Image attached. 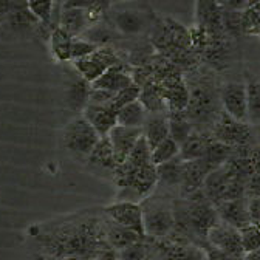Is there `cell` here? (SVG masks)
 Returning <instances> with one entry per match:
<instances>
[{"label":"cell","instance_id":"6da1fadb","mask_svg":"<svg viewBox=\"0 0 260 260\" xmlns=\"http://www.w3.org/2000/svg\"><path fill=\"white\" fill-rule=\"evenodd\" d=\"M31 237L42 246V252L54 258L81 257L93 260L109 248L104 239V214L81 212L63 220L29 228Z\"/></svg>","mask_w":260,"mask_h":260},{"label":"cell","instance_id":"7a4b0ae2","mask_svg":"<svg viewBox=\"0 0 260 260\" xmlns=\"http://www.w3.org/2000/svg\"><path fill=\"white\" fill-rule=\"evenodd\" d=\"M175 230L171 236L186 239L203 246L208 242V233L218 221L215 205H212L205 192H199L189 199H174Z\"/></svg>","mask_w":260,"mask_h":260},{"label":"cell","instance_id":"3957f363","mask_svg":"<svg viewBox=\"0 0 260 260\" xmlns=\"http://www.w3.org/2000/svg\"><path fill=\"white\" fill-rule=\"evenodd\" d=\"M186 85L189 88V104L184 113L193 125V130L205 132L206 125L212 127L221 113L220 88L215 87L211 75L203 73H193L192 84L186 82Z\"/></svg>","mask_w":260,"mask_h":260},{"label":"cell","instance_id":"277c9868","mask_svg":"<svg viewBox=\"0 0 260 260\" xmlns=\"http://www.w3.org/2000/svg\"><path fill=\"white\" fill-rule=\"evenodd\" d=\"M166 195L150 193L140 205L143 209L144 233L147 239L162 240L168 239L175 230L174 200H168Z\"/></svg>","mask_w":260,"mask_h":260},{"label":"cell","instance_id":"5b68a950","mask_svg":"<svg viewBox=\"0 0 260 260\" xmlns=\"http://www.w3.org/2000/svg\"><path fill=\"white\" fill-rule=\"evenodd\" d=\"M100 140L101 137L82 115L73 118L63 128V147L79 159H87Z\"/></svg>","mask_w":260,"mask_h":260},{"label":"cell","instance_id":"8992f818","mask_svg":"<svg viewBox=\"0 0 260 260\" xmlns=\"http://www.w3.org/2000/svg\"><path fill=\"white\" fill-rule=\"evenodd\" d=\"M211 137L215 141L228 144L233 149L246 147L254 140L252 125H249L248 122H242V121L231 118L223 110L212 125Z\"/></svg>","mask_w":260,"mask_h":260},{"label":"cell","instance_id":"52a82bcc","mask_svg":"<svg viewBox=\"0 0 260 260\" xmlns=\"http://www.w3.org/2000/svg\"><path fill=\"white\" fill-rule=\"evenodd\" d=\"M119 63H122L121 59L118 57L115 50H112L110 47H100L94 53L85 57L72 60L75 72L90 84H93L110 67H115V65H119Z\"/></svg>","mask_w":260,"mask_h":260},{"label":"cell","instance_id":"ba28073f","mask_svg":"<svg viewBox=\"0 0 260 260\" xmlns=\"http://www.w3.org/2000/svg\"><path fill=\"white\" fill-rule=\"evenodd\" d=\"M152 240L155 254L159 260H206L202 246L177 236L162 240Z\"/></svg>","mask_w":260,"mask_h":260},{"label":"cell","instance_id":"9c48e42d","mask_svg":"<svg viewBox=\"0 0 260 260\" xmlns=\"http://www.w3.org/2000/svg\"><path fill=\"white\" fill-rule=\"evenodd\" d=\"M103 214L127 228V230H132L137 234H140L141 237H146L144 233V221H143V209L140 203H134V202H115L112 205H107L103 208Z\"/></svg>","mask_w":260,"mask_h":260},{"label":"cell","instance_id":"30bf717a","mask_svg":"<svg viewBox=\"0 0 260 260\" xmlns=\"http://www.w3.org/2000/svg\"><path fill=\"white\" fill-rule=\"evenodd\" d=\"M221 110L231 118L248 122V101L245 82H226L220 87Z\"/></svg>","mask_w":260,"mask_h":260},{"label":"cell","instance_id":"8fae6325","mask_svg":"<svg viewBox=\"0 0 260 260\" xmlns=\"http://www.w3.org/2000/svg\"><path fill=\"white\" fill-rule=\"evenodd\" d=\"M195 25L205 29L211 41H221L226 38L218 0H197V4H195Z\"/></svg>","mask_w":260,"mask_h":260},{"label":"cell","instance_id":"7c38bea8","mask_svg":"<svg viewBox=\"0 0 260 260\" xmlns=\"http://www.w3.org/2000/svg\"><path fill=\"white\" fill-rule=\"evenodd\" d=\"M208 243L231 254L233 257H243L245 251L242 246L240 230L234 226H230L223 221H217L208 233Z\"/></svg>","mask_w":260,"mask_h":260},{"label":"cell","instance_id":"4fadbf2b","mask_svg":"<svg viewBox=\"0 0 260 260\" xmlns=\"http://www.w3.org/2000/svg\"><path fill=\"white\" fill-rule=\"evenodd\" d=\"M211 169L203 159L197 161H183L181 165V180H180V197L189 199L192 195L203 190L205 180Z\"/></svg>","mask_w":260,"mask_h":260},{"label":"cell","instance_id":"5bb4252c","mask_svg":"<svg viewBox=\"0 0 260 260\" xmlns=\"http://www.w3.org/2000/svg\"><path fill=\"white\" fill-rule=\"evenodd\" d=\"M101 16L81 8H60L59 26L72 35L73 38H81L91 26L98 25Z\"/></svg>","mask_w":260,"mask_h":260},{"label":"cell","instance_id":"9a60e30c","mask_svg":"<svg viewBox=\"0 0 260 260\" xmlns=\"http://www.w3.org/2000/svg\"><path fill=\"white\" fill-rule=\"evenodd\" d=\"M143 135L141 128H134V127H125V125H115L112 128V132L109 134V141L112 144L115 159L118 162V166L127 159V156L135 147L137 141Z\"/></svg>","mask_w":260,"mask_h":260},{"label":"cell","instance_id":"2e32d148","mask_svg":"<svg viewBox=\"0 0 260 260\" xmlns=\"http://www.w3.org/2000/svg\"><path fill=\"white\" fill-rule=\"evenodd\" d=\"M87 166L94 172V174H107L110 178H113L115 171L118 168V162L115 159V153L112 149V144L109 141V137H104L100 140L88 155Z\"/></svg>","mask_w":260,"mask_h":260},{"label":"cell","instance_id":"e0dca14e","mask_svg":"<svg viewBox=\"0 0 260 260\" xmlns=\"http://www.w3.org/2000/svg\"><path fill=\"white\" fill-rule=\"evenodd\" d=\"M217 217L220 221L234 226L237 230L251 224L248 208H246V197L237 199V200H226L215 205Z\"/></svg>","mask_w":260,"mask_h":260},{"label":"cell","instance_id":"ac0fdd59","mask_svg":"<svg viewBox=\"0 0 260 260\" xmlns=\"http://www.w3.org/2000/svg\"><path fill=\"white\" fill-rule=\"evenodd\" d=\"M118 110H115L112 106H94L88 104L85 110L82 112V116L93 125V128L98 132L101 138L109 137L112 128L118 125L116 119Z\"/></svg>","mask_w":260,"mask_h":260},{"label":"cell","instance_id":"d6986e66","mask_svg":"<svg viewBox=\"0 0 260 260\" xmlns=\"http://www.w3.org/2000/svg\"><path fill=\"white\" fill-rule=\"evenodd\" d=\"M134 82V76L132 72L127 67V65L122 62L119 65H115V67H110L107 72H104L100 78H98L91 87L93 88H101V90H107L112 93H118L125 87H130Z\"/></svg>","mask_w":260,"mask_h":260},{"label":"cell","instance_id":"ffe728a7","mask_svg":"<svg viewBox=\"0 0 260 260\" xmlns=\"http://www.w3.org/2000/svg\"><path fill=\"white\" fill-rule=\"evenodd\" d=\"M141 132L150 150L155 149L169 137V112L149 113L141 127Z\"/></svg>","mask_w":260,"mask_h":260},{"label":"cell","instance_id":"44dd1931","mask_svg":"<svg viewBox=\"0 0 260 260\" xmlns=\"http://www.w3.org/2000/svg\"><path fill=\"white\" fill-rule=\"evenodd\" d=\"M90 90H91V84L87 82L78 73L75 78H70L67 87H65V103H67V107L72 112L82 115V112L88 106Z\"/></svg>","mask_w":260,"mask_h":260},{"label":"cell","instance_id":"7402d4cb","mask_svg":"<svg viewBox=\"0 0 260 260\" xmlns=\"http://www.w3.org/2000/svg\"><path fill=\"white\" fill-rule=\"evenodd\" d=\"M104 239H106V243L112 249H115L118 252L122 248L132 245V243H135L138 240H143L146 237H141L135 231L127 230V228H124V226H121V224L109 220L104 215Z\"/></svg>","mask_w":260,"mask_h":260},{"label":"cell","instance_id":"603a6c76","mask_svg":"<svg viewBox=\"0 0 260 260\" xmlns=\"http://www.w3.org/2000/svg\"><path fill=\"white\" fill-rule=\"evenodd\" d=\"M112 20L115 28L122 36H137L140 32H143L146 26V17L138 10L122 8L113 14Z\"/></svg>","mask_w":260,"mask_h":260},{"label":"cell","instance_id":"cb8c5ba5","mask_svg":"<svg viewBox=\"0 0 260 260\" xmlns=\"http://www.w3.org/2000/svg\"><path fill=\"white\" fill-rule=\"evenodd\" d=\"M72 44H73V36L69 35L63 28L59 25L54 26L50 32V51L51 56L56 62H72Z\"/></svg>","mask_w":260,"mask_h":260},{"label":"cell","instance_id":"d4e9b609","mask_svg":"<svg viewBox=\"0 0 260 260\" xmlns=\"http://www.w3.org/2000/svg\"><path fill=\"white\" fill-rule=\"evenodd\" d=\"M211 140H212V137L208 135L206 132H197V130H193L192 135L180 146L178 158L181 161L202 159Z\"/></svg>","mask_w":260,"mask_h":260},{"label":"cell","instance_id":"484cf974","mask_svg":"<svg viewBox=\"0 0 260 260\" xmlns=\"http://www.w3.org/2000/svg\"><path fill=\"white\" fill-rule=\"evenodd\" d=\"M140 101L146 107L149 113H159V112H169L165 96H162V90L159 85L153 82H147L141 87Z\"/></svg>","mask_w":260,"mask_h":260},{"label":"cell","instance_id":"4316f807","mask_svg":"<svg viewBox=\"0 0 260 260\" xmlns=\"http://www.w3.org/2000/svg\"><path fill=\"white\" fill-rule=\"evenodd\" d=\"M149 112L146 110V107L141 104V101H135L132 104H127L124 107H121L116 113V119L119 125H125V127H134V128H141L146 118H147Z\"/></svg>","mask_w":260,"mask_h":260},{"label":"cell","instance_id":"83f0119b","mask_svg":"<svg viewBox=\"0 0 260 260\" xmlns=\"http://www.w3.org/2000/svg\"><path fill=\"white\" fill-rule=\"evenodd\" d=\"M246 101H248V124L260 125V79L246 76Z\"/></svg>","mask_w":260,"mask_h":260},{"label":"cell","instance_id":"f1b7e54d","mask_svg":"<svg viewBox=\"0 0 260 260\" xmlns=\"http://www.w3.org/2000/svg\"><path fill=\"white\" fill-rule=\"evenodd\" d=\"M193 132V125L184 112H169V137L181 146Z\"/></svg>","mask_w":260,"mask_h":260},{"label":"cell","instance_id":"f546056e","mask_svg":"<svg viewBox=\"0 0 260 260\" xmlns=\"http://www.w3.org/2000/svg\"><path fill=\"white\" fill-rule=\"evenodd\" d=\"M233 152H234L233 147H230L228 144H223V143H220V141H215V140L212 138V140L209 141V144H208V147H206V152H205V155H203L202 159L206 162V166H208L211 171H214V169L223 166L224 162L231 158Z\"/></svg>","mask_w":260,"mask_h":260},{"label":"cell","instance_id":"4dcf8cb0","mask_svg":"<svg viewBox=\"0 0 260 260\" xmlns=\"http://www.w3.org/2000/svg\"><path fill=\"white\" fill-rule=\"evenodd\" d=\"M181 165L183 161L180 158H175L165 162V165L156 166L158 184H162L168 189H178L181 180Z\"/></svg>","mask_w":260,"mask_h":260},{"label":"cell","instance_id":"1f68e13d","mask_svg":"<svg viewBox=\"0 0 260 260\" xmlns=\"http://www.w3.org/2000/svg\"><path fill=\"white\" fill-rule=\"evenodd\" d=\"M180 153V146L171 138L168 137L165 141H161L155 149H152L150 152V162L153 166H159L165 165V162L178 158Z\"/></svg>","mask_w":260,"mask_h":260},{"label":"cell","instance_id":"d6a6232c","mask_svg":"<svg viewBox=\"0 0 260 260\" xmlns=\"http://www.w3.org/2000/svg\"><path fill=\"white\" fill-rule=\"evenodd\" d=\"M150 152L152 150H150L147 141L141 135L140 140L137 141L135 147L132 149V152H130V155L127 156V159L124 162L130 168H143V166L152 165L150 162Z\"/></svg>","mask_w":260,"mask_h":260},{"label":"cell","instance_id":"836d02e7","mask_svg":"<svg viewBox=\"0 0 260 260\" xmlns=\"http://www.w3.org/2000/svg\"><path fill=\"white\" fill-rule=\"evenodd\" d=\"M150 248H152L150 239L146 237L118 251V260H147L150 254Z\"/></svg>","mask_w":260,"mask_h":260},{"label":"cell","instance_id":"e575fe53","mask_svg":"<svg viewBox=\"0 0 260 260\" xmlns=\"http://www.w3.org/2000/svg\"><path fill=\"white\" fill-rule=\"evenodd\" d=\"M26 5L41 25H50L54 13V0H26Z\"/></svg>","mask_w":260,"mask_h":260},{"label":"cell","instance_id":"d590c367","mask_svg":"<svg viewBox=\"0 0 260 260\" xmlns=\"http://www.w3.org/2000/svg\"><path fill=\"white\" fill-rule=\"evenodd\" d=\"M221 22H223V31L230 38H239L243 35L242 31V11H230L221 10Z\"/></svg>","mask_w":260,"mask_h":260},{"label":"cell","instance_id":"8d00e7d4","mask_svg":"<svg viewBox=\"0 0 260 260\" xmlns=\"http://www.w3.org/2000/svg\"><path fill=\"white\" fill-rule=\"evenodd\" d=\"M240 237H242V246L245 254L254 252L260 249V223L248 224L240 230Z\"/></svg>","mask_w":260,"mask_h":260},{"label":"cell","instance_id":"74e56055","mask_svg":"<svg viewBox=\"0 0 260 260\" xmlns=\"http://www.w3.org/2000/svg\"><path fill=\"white\" fill-rule=\"evenodd\" d=\"M140 94H141V87L138 84H132L130 87H125V88H122L121 91H118L115 94L112 107L115 110H119L121 107H124L127 104H132V103L138 101Z\"/></svg>","mask_w":260,"mask_h":260},{"label":"cell","instance_id":"f35d334b","mask_svg":"<svg viewBox=\"0 0 260 260\" xmlns=\"http://www.w3.org/2000/svg\"><path fill=\"white\" fill-rule=\"evenodd\" d=\"M242 31L243 35H260V13L254 8L242 11Z\"/></svg>","mask_w":260,"mask_h":260},{"label":"cell","instance_id":"ab89813d","mask_svg":"<svg viewBox=\"0 0 260 260\" xmlns=\"http://www.w3.org/2000/svg\"><path fill=\"white\" fill-rule=\"evenodd\" d=\"M98 48L96 44L84 39V38H73V44H72V60H76V59H81V57H85L91 53H94Z\"/></svg>","mask_w":260,"mask_h":260},{"label":"cell","instance_id":"60d3db41","mask_svg":"<svg viewBox=\"0 0 260 260\" xmlns=\"http://www.w3.org/2000/svg\"><path fill=\"white\" fill-rule=\"evenodd\" d=\"M116 93L107 91V90H101V88H93L90 90V98H88V104H94V106H112L113 98Z\"/></svg>","mask_w":260,"mask_h":260},{"label":"cell","instance_id":"b9f144b4","mask_svg":"<svg viewBox=\"0 0 260 260\" xmlns=\"http://www.w3.org/2000/svg\"><path fill=\"white\" fill-rule=\"evenodd\" d=\"M203 251H205V255H206V260H236L237 257H233L231 254H228L212 245H209L208 242L202 246Z\"/></svg>","mask_w":260,"mask_h":260},{"label":"cell","instance_id":"7bdbcfd3","mask_svg":"<svg viewBox=\"0 0 260 260\" xmlns=\"http://www.w3.org/2000/svg\"><path fill=\"white\" fill-rule=\"evenodd\" d=\"M246 208L251 223H260V197H246Z\"/></svg>","mask_w":260,"mask_h":260},{"label":"cell","instance_id":"ee69618b","mask_svg":"<svg viewBox=\"0 0 260 260\" xmlns=\"http://www.w3.org/2000/svg\"><path fill=\"white\" fill-rule=\"evenodd\" d=\"M221 10L230 11H245L249 5V0H218Z\"/></svg>","mask_w":260,"mask_h":260},{"label":"cell","instance_id":"f6af8a7d","mask_svg":"<svg viewBox=\"0 0 260 260\" xmlns=\"http://www.w3.org/2000/svg\"><path fill=\"white\" fill-rule=\"evenodd\" d=\"M246 197H260V174H252L246 181Z\"/></svg>","mask_w":260,"mask_h":260},{"label":"cell","instance_id":"bcb514c9","mask_svg":"<svg viewBox=\"0 0 260 260\" xmlns=\"http://www.w3.org/2000/svg\"><path fill=\"white\" fill-rule=\"evenodd\" d=\"M93 260H118V252L109 246V248L103 249Z\"/></svg>","mask_w":260,"mask_h":260},{"label":"cell","instance_id":"7dc6e473","mask_svg":"<svg viewBox=\"0 0 260 260\" xmlns=\"http://www.w3.org/2000/svg\"><path fill=\"white\" fill-rule=\"evenodd\" d=\"M245 260H260V249L249 252V254H245Z\"/></svg>","mask_w":260,"mask_h":260},{"label":"cell","instance_id":"c3c4849f","mask_svg":"<svg viewBox=\"0 0 260 260\" xmlns=\"http://www.w3.org/2000/svg\"><path fill=\"white\" fill-rule=\"evenodd\" d=\"M252 134H254V140L260 143V125L252 127Z\"/></svg>","mask_w":260,"mask_h":260},{"label":"cell","instance_id":"681fc988","mask_svg":"<svg viewBox=\"0 0 260 260\" xmlns=\"http://www.w3.org/2000/svg\"><path fill=\"white\" fill-rule=\"evenodd\" d=\"M127 2H134V0H109L110 5H118V4H127Z\"/></svg>","mask_w":260,"mask_h":260},{"label":"cell","instance_id":"f907efd6","mask_svg":"<svg viewBox=\"0 0 260 260\" xmlns=\"http://www.w3.org/2000/svg\"><path fill=\"white\" fill-rule=\"evenodd\" d=\"M63 260H85V258H81V257H67V258H63Z\"/></svg>","mask_w":260,"mask_h":260},{"label":"cell","instance_id":"816d5d0a","mask_svg":"<svg viewBox=\"0 0 260 260\" xmlns=\"http://www.w3.org/2000/svg\"><path fill=\"white\" fill-rule=\"evenodd\" d=\"M236 260H245V255H243V257H237Z\"/></svg>","mask_w":260,"mask_h":260},{"label":"cell","instance_id":"f5cc1de1","mask_svg":"<svg viewBox=\"0 0 260 260\" xmlns=\"http://www.w3.org/2000/svg\"><path fill=\"white\" fill-rule=\"evenodd\" d=\"M150 243H152V242H150ZM150 252H152V248H150ZM147 260H150V254H149V257H147ZM158 260H159V258H158Z\"/></svg>","mask_w":260,"mask_h":260},{"label":"cell","instance_id":"db71d44e","mask_svg":"<svg viewBox=\"0 0 260 260\" xmlns=\"http://www.w3.org/2000/svg\"><path fill=\"white\" fill-rule=\"evenodd\" d=\"M62 2H63V0H62Z\"/></svg>","mask_w":260,"mask_h":260}]
</instances>
